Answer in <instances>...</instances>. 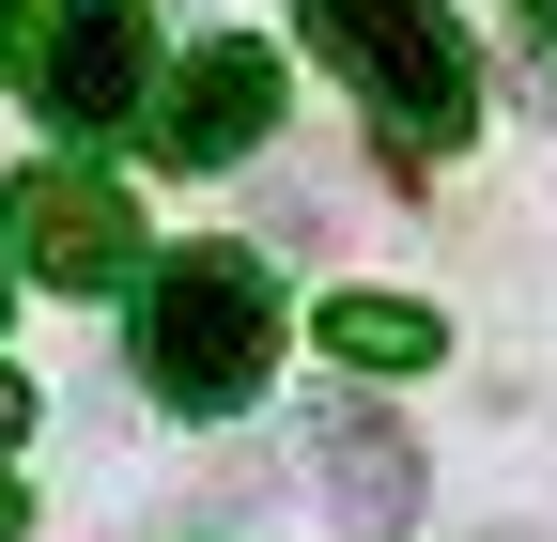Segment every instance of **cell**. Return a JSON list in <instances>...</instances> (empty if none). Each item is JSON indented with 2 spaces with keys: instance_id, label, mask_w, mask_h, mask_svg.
<instances>
[{
  "instance_id": "6da1fadb",
  "label": "cell",
  "mask_w": 557,
  "mask_h": 542,
  "mask_svg": "<svg viewBox=\"0 0 557 542\" xmlns=\"http://www.w3.org/2000/svg\"><path fill=\"white\" fill-rule=\"evenodd\" d=\"M263 372H278V280L248 248H171L139 280V387L171 419H233Z\"/></svg>"
},
{
  "instance_id": "3957f363",
  "label": "cell",
  "mask_w": 557,
  "mask_h": 542,
  "mask_svg": "<svg viewBox=\"0 0 557 542\" xmlns=\"http://www.w3.org/2000/svg\"><path fill=\"white\" fill-rule=\"evenodd\" d=\"M0 248L32 263L47 295H124V263H139V218H124V186L109 171H16L0 186Z\"/></svg>"
},
{
  "instance_id": "8992f818",
  "label": "cell",
  "mask_w": 557,
  "mask_h": 542,
  "mask_svg": "<svg viewBox=\"0 0 557 542\" xmlns=\"http://www.w3.org/2000/svg\"><path fill=\"white\" fill-rule=\"evenodd\" d=\"M310 481H325V512L357 527V542H387L418 512V434L372 419V403H325V419H310Z\"/></svg>"
},
{
  "instance_id": "5b68a950",
  "label": "cell",
  "mask_w": 557,
  "mask_h": 542,
  "mask_svg": "<svg viewBox=\"0 0 557 542\" xmlns=\"http://www.w3.org/2000/svg\"><path fill=\"white\" fill-rule=\"evenodd\" d=\"M263 124H278V62L233 32V47H201L186 78L139 109V140H156L171 171H233V156H263Z\"/></svg>"
},
{
  "instance_id": "52a82bcc",
  "label": "cell",
  "mask_w": 557,
  "mask_h": 542,
  "mask_svg": "<svg viewBox=\"0 0 557 542\" xmlns=\"http://www.w3.org/2000/svg\"><path fill=\"white\" fill-rule=\"evenodd\" d=\"M325 357L341 372H434V310L418 295H325Z\"/></svg>"
},
{
  "instance_id": "9c48e42d",
  "label": "cell",
  "mask_w": 557,
  "mask_h": 542,
  "mask_svg": "<svg viewBox=\"0 0 557 542\" xmlns=\"http://www.w3.org/2000/svg\"><path fill=\"white\" fill-rule=\"evenodd\" d=\"M16 434H32V387H16V372H0V449H16Z\"/></svg>"
},
{
  "instance_id": "30bf717a",
  "label": "cell",
  "mask_w": 557,
  "mask_h": 542,
  "mask_svg": "<svg viewBox=\"0 0 557 542\" xmlns=\"http://www.w3.org/2000/svg\"><path fill=\"white\" fill-rule=\"evenodd\" d=\"M527 32H542V47H557V0H527Z\"/></svg>"
},
{
  "instance_id": "8fae6325",
  "label": "cell",
  "mask_w": 557,
  "mask_h": 542,
  "mask_svg": "<svg viewBox=\"0 0 557 542\" xmlns=\"http://www.w3.org/2000/svg\"><path fill=\"white\" fill-rule=\"evenodd\" d=\"M0 542H16V481H0Z\"/></svg>"
},
{
  "instance_id": "277c9868",
  "label": "cell",
  "mask_w": 557,
  "mask_h": 542,
  "mask_svg": "<svg viewBox=\"0 0 557 542\" xmlns=\"http://www.w3.org/2000/svg\"><path fill=\"white\" fill-rule=\"evenodd\" d=\"M32 78H47V109L78 124V140L139 124V109H156V0H47Z\"/></svg>"
},
{
  "instance_id": "ba28073f",
  "label": "cell",
  "mask_w": 557,
  "mask_h": 542,
  "mask_svg": "<svg viewBox=\"0 0 557 542\" xmlns=\"http://www.w3.org/2000/svg\"><path fill=\"white\" fill-rule=\"evenodd\" d=\"M16 62H32V0H0V78H16Z\"/></svg>"
},
{
  "instance_id": "7a4b0ae2",
  "label": "cell",
  "mask_w": 557,
  "mask_h": 542,
  "mask_svg": "<svg viewBox=\"0 0 557 542\" xmlns=\"http://www.w3.org/2000/svg\"><path fill=\"white\" fill-rule=\"evenodd\" d=\"M310 47L357 78V109L387 124L403 156H449L480 124V62L449 32V0H310Z\"/></svg>"
}]
</instances>
